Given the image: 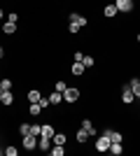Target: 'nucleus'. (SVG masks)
<instances>
[{"label":"nucleus","mask_w":140,"mask_h":156,"mask_svg":"<svg viewBox=\"0 0 140 156\" xmlns=\"http://www.w3.org/2000/svg\"><path fill=\"white\" fill-rule=\"evenodd\" d=\"M63 100H66V103H77V100H80V89L68 86L66 91H63Z\"/></svg>","instance_id":"1"},{"label":"nucleus","mask_w":140,"mask_h":156,"mask_svg":"<svg viewBox=\"0 0 140 156\" xmlns=\"http://www.w3.org/2000/svg\"><path fill=\"white\" fill-rule=\"evenodd\" d=\"M23 147L26 149H38V135H23Z\"/></svg>","instance_id":"2"},{"label":"nucleus","mask_w":140,"mask_h":156,"mask_svg":"<svg viewBox=\"0 0 140 156\" xmlns=\"http://www.w3.org/2000/svg\"><path fill=\"white\" fill-rule=\"evenodd\" d=\"M114 5L119 12H131L133 9V0H114Z\"/></svg>","instance_id":"3"},{"label":"nucleus","mask_w":140,"mask_h":156,"mask_svg":"<svg viewBox=\"0 0 140 156\" xmlns=\"http://www.w3.org/2000/svg\"><path fill=\"white\" fill-rule=\"evenodd\" d=\"M96 149H98V151H107V149H110V137L100 135L98 140H96Z\"/></svg>","instance_id":"4"},{"label":"nucleus","mask_w":140,"mask_h":156,"mask_svg":"<svg viewBox=\"0 0 140 156\" xmlns=\"http://www.w3.org/2000/svg\"><path fill=\"white\" fill-rule=\"evenodd\" d=\"M68 19H70V23H77L80 28L87 26V19H84L82 14H77V12H70V16H68Z\"/></svg>","instance_id":"5"},{"label":"nucleus","mask_w":140,"mask_h":156,"mask_svg":"<svg viewBox=\"0 0 140 156\" xmlns=\"http://www.w3.org/2000/svg\"><path fill=\"white\" fill-rule=\"evenodd\" d=\"M121 100H124V103H126V105H131V103H133V100H135L133 91H131L128 86H124V91H121Z\"/></svg>","instance_id":"6"},{"label":"nucleus","mask_w":140,"mask_h":156,"mask_svg":"<svg viewBox=\"0 0 140 156\" xmlns=\"http://www.w3.org/2000/svg\"><path fill=\"white\" fill-rule=\"evenodd\" d=\"M103 135H107V137H110V142H121V133H117V130L105 128V130H103Z\"/></svg>","instance_id":"7"},{"label":"nucleus","mask_w":140,"mask_h":156,"mask_svg":"<svg viewBox=\"0 0 140 156\" xmlns=\"http://www.w3.org/2000/svg\"><path fill=\"white\" fill-rule=\"evenodd\" d=\"M2 33H5V35H14V33H16V23H14V21H5V23H2Z\"/></svg>","instance_id":"8"},{"label":"nucleus","mask_w":140,"mask_h":156,"mask_svg":"<svg viewBox=\"0 0 140 156\" xmlns=\"http://www.w3.org/2000/svg\"><path fill=\"white\" fill-rule=\"evenodd\" d=\"M117 12H119V9H117V5H105V9H103V14H105L107 19H112V16H117Z\"/></svg>","instance_id":"9"},{"label":"nucleus","mask_w":140,"mask_h":156,"mask_svg":"<svg viewBox=\"0 0 140 156\" xmlns=\"http://www.w3.org/2000/svg\"><path fill=\"white\" fill-rule=\"evenodd\" d=\"M38 147H40V149H45V151H49V147H52V137L40 135V140H38Z\"/></svg>","instance_id":"10"},{"label":"nucleus","mask_w":140,"mask_h":156,"mask_svg":"<svg viewBox=\"0 0 140 156\" xmlns=\"http://www.w3.org/2000/svg\"><path fill=\"white\" fill-rule=\"evenodd\" d=\"M0 103H2V105H12V103H14V93H12V91H2Z\"/></svg>","instance_id":"11"},{"label":"nucleus","mask_w":140,"mask_h":156,"mask_svg":"<svg viewBox=\"0 0 140 156\" xmlns=\"http://www.w3.org/2000/svg\"><path fill=\"white\" fill-rule=\"evenodd\" d=\"M128 89L133 91L135 98H140V79H131V82H128Z\"/></svg>","instance_id":"12"},{"label":"nucleus","mask_w":140,"mask_h":156,"mask_svg":"<svg viewBox=\"0 0 140 156\" xmlns=\"http://www.w3.org/2000/svg\"><path fill=\"white\" fill-rule=\"evenodd\" d=\"M89 137H91V135H89V130H84V128H82V130H77V135H75V140H77L80 144H84V142L89 140Z\"/></svg>","instance_id":"13"},{"label":"nucleus","mask_w":140,"mask_h":156,"mask_svg":"<svg viewBox=\"0 0 140 156\" xmlns=\"http://www.w3.org/2000/svg\"><path fill=\"white\" fill-rule=\"evenodd\" d=\"M110 154H114V156H119L121 151H124V147H121V142H110Z\"/></svg>","instance_id":"14"},{"label":"nucleus","mask_w":140,"mask_h":156,"mask_svg":"<svg viewBox=\"0 0 140 156\" xmlns=\"http://www.w3.org/2000/svg\"><path fill=\"white\" fill-rule=\"evenodd\" d=\"M84 70H87V68H84V63H73V75H75V77H82V75H84Z\"/></svg>","instance_id":"15"},{"label":"nucleus","mask_w":140,"mask_h":156,"mask_svg":"<svg viewBox=\"0 0 140 156\" xmlns=\"http://www.w3.org/2000/svg\"><path fill=\"white\" fill-rule=\"evenodd\" d=\"M40 98H42V93L40 91H28V100H31V103H40Z\"/></svg>","instance_id":"16"},{"label":"nucleus","mask_w":140,"mask_h":156,"mask_svg":"<svg viewBox=\"0 0 140 156\" xmlns=\"http://www.w3.org/2000/svg\"><path fill=\"white\" fill-rule=\"evenodd\" d=\"M31 114H33V117H38V114H42V105L40 103H31Z\"/></svg>","instance_id":"17"},{"label":"nucleus","mask_w":140,"mask_h":156,"mask_svg":"<svg viewBox=\"0 0 140 156\" xmlns=\"http://www.w3.org/2000/svg\"><path fill=\"white\" fill-rule=\"evenodd\" d=\"M61 100H63V93H61V91H56V93H52V96H49V103H52V105H59Z\"/></svg>","instance_id":"18"},{"label":"nucleus","mask_w":140,"mask_h":156,"mask_svg":"<svg viewBox=\"0 0 140 156\" xmlns=\"http://www.w3.org/2000/svg\"><path fill=\"white\" fill-rule=\"evenodd\" d=\"M54 133H56V130L52 128V124H47V126H42V133H40V135H45V137H54Z\"/></svg>","instance_id":"19"},{"label":"nucleus","mask_w":140,"mask_h":156,"mask_svg":"<svg viewBox=\"0 0 140 156\" xmlns=\"http://www.w3.org/2000/svg\"><path fill=\"white\" fill-rule=\"evenodd\" d=\"M49 151H52V156H63V154H66V149H63V144H54V147H52Z\"/></svg>","instance_id":"20"},{"label":"nucleus","mask_w":140,"mask_h":156,"mask_svg":"<svg viewBox=\"0 0 140 156\" xmlns=\"http://www.w3.org/2000/svg\"><path fill=\"white\" fill-rule=\"evenodd\" d=\"M54 144H66V135H63V133H54Z\"/></svg>","instance_id":"21"},{"label":"nucleus","mask_w":140,"mask_h":156,"mask_svg":"<svg viewBox=\"0 0 140 156\" xmlns=\"http://www.w3.org/2000/svg\"><path fill=\"white\" fill-rule=\"evenodd\" d=\"M82 128L89 130V135H93V133H96V130H93V124L89 121V119H84V121H82Z\"/></svg>","instance_id":"22"},{"label":"nucleus","mask_w":140,"mask_h":156,"mask_svg":"<svg viewBox=\"0 0 140 156\" xmlns=\"http://www.w3.org/2000/svg\"><path fill=\"white\" fill-rule=\"evenodd\" d=\"M19 133H21V135H31V124H21L19 126Z\"/></svg>","instance_id":"23"},{"label":"nucleus","mask_w":140,"mask_h":156,"mask_svg":"<svg viewBox=\"0 0 140 156\" xmlns=\"http://www.w3.org/2000/svg\"><path fill=\"white\" fill-rule=\"evenodd\" d=\"M0 86H2V91H12V79H2Z\"/></svg>","instance_id":"24"},{"label":"nucleus","mask_w":140,"mask_h":156,"mask_svg":"<svg viewBox=\"0 0 140 156\" xmlns=\"http://www.w3.org/2000/svg\"><path fill=\"white\" fill-rule=\"evenodd\" d=\"M40 133H42V126H38V124L31 126V135H38V137H40Z\"/></svg>","instance_id":"25"},{"label":"nucleus","mask_w":140,"mask_h":156,"mask_svg":"<svg viewBox=\"0 0 140 156\" xmlns=\"http://www.w3.org/2000/svg\"><path fill=\"white\" fill-rule=\"evenodd\" d=\"M5 154L7 156H16V154H19V149H16V147H5Z\"/></svg>","instance_id":"26"},{"label":"nucleus","mask_w":140,"mask_h":156,"mask_svg":"<svg viewBox=\"0 0 140 156\" xmlns=\"http://www.w3.org/2000/svg\"><path fill=\"white\" fill-rule=\"evenodd\" d=\"M82 63H84V68H91V65H93V58H91V56H84V58H82Z\"/></svg>","instance_id":"27"},{"label":"nucleus","mask_w":140,"mask_h":156,"mask_svg":"<svg viewBox=\"0 0 140 156\" xmlns=\"http://www.w3.org/2000/svg\"><path fill=\"white\" fill-rule=\"evenodd\" d=\"M66 89H68V84H66V82H56V91H61V93H63Z\"/></svg>","instance_id":"28"},{"label":"nucleus","mask_w":140,"mask_h":156,"mask_svg":"<svg viewBox=\"0 0 140 156\" xmlns=\"http://www.w3.org/2000/svg\"><path fill=\"white\" fill-rule=\"evenodd\" d=\"M73 58H75V63H82V58H84V54H82V51H75V56H73Z\"/></svg>","instance_id":"29"},{"label":"nucleus","mask_w":140,"mask_h":156,"mask_svg":"<svg viewBox=\"0 0 140 156\" xmlns=\"http://www.w3.org/2000/svg\"><path fill=\"white\" fill-rule=\"evenodd\" d=\"M68 30H70V33H77V30H80V26H77V23H68Z\"/></svg>","instance_id":"30"},{"label":"nucleus","mask_w":140,"mask_h":156,"mask_svg":"<svg viewBox=\"0 0 140 156\" xmlns=\"http://www.w3.org/2000/svg\"><path fill=\"white\" fill-rule=\"evenodd\" d=\"M2 16H5V12H2V7H0V19H2Z\"/></svg>","instance_id":"31"},{"label":"nucleus","mask_w":140,"mask_h":156,"mask_svg":"<svg viewBox=\"0 0 140 156\" xmlns=\"http://www.w3.org/2000/svg\"><path fill=\"white\" fill-rule=\"evenodd\" d=\"M2 54H5V49H2V44H0V56H2Z\"/></svg>","instance_id":"32"},{"label":"nucleus","mask_w":140,"mask_h":156,"mask_svg":"<svg viewBox=\"0 0 140 156\" xmlns=\"http://www.w3.org/2000/svg\"><path fill=\"white\" fill-rule=\"evenodd\" d=\"M0 96H2V86H0Z\"/></svg>","instance_id":"33"},{"label":"nucleus","mask_w":140,"mask_h":156,"mask_svg":"<svg viewBox=\"0 0 140 156\" xmlns=\"http://www.w3.org/2000/svg\"><path fill=\"white\" fill-rule=\"evenodd\" d=\"M135 40H138V42H140V35H138V37H135Z\"/></svg>","instance_id":"34"}]
</instances>
